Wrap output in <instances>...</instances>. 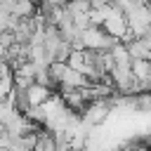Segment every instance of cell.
Segmentation results:
<instances>
[{
    "label": "cell",
    "mask_w": 151,
    "mask_h": 151,
    "mask_svg": "<svg viewBox=\"0 0 151 151\" xmlns=\"http://www.w3.org/2000/svg\"><path fill=\"white\" fill-rule=\"evenodd\" d=\"M120 40L109 35L101 26H90L83 31V45L85 50H113Z\"/></svg>",
    "instance_id": "obj_1"
},
{
    "label": "cell",
    "mask_w": 151,
    "mask_h": 151,
    "mask_svg": "<svg viewBox=\"0 0 151 151\" xmlns=\"http://www.w3.org/2000/svg\"><path fill=\"white\" fill-rule=\"evenodd\" d=\"M109 111H111V101H106V99H97V101H92L90 106H85L83 123H87V125L94 127V125H99V123L106 120Z\"/></svg>",
    "instance_id": "obj_2"
},
{
    "label": "cell",
    "mask_w": 151,
    "mask_h": 151,
    "mask_svg": "<svg viewBox=\"0 0 151 151\" xmlns=\"http://www.w3.org/2000/svg\"><path fill=\"white\" fill-rule=\"evenodd\" d=\"M35 76H38V68L33 66V61H26L19 68H14V85L26 90V87H31L35 83Z\"/></svg>",
    "instance_id": "obj_3"
},
{
    "label": "cell",
    "mask_w": 151,
    "mask_h": 151,
    "mask_svg": "<svg viewBox=\"0 0 151 151\" xmlns=\"http://www.w3.org/2000/svg\"><path fill=\"white\" fill-rule=\"evenodd\" d=\"M26 97H28L31 106H42L52 97V90L45 87V85H40V83H33L31 87H26Z\"/></svg>",
    "instance_id": "obj_4"
},
{
    "label": "cell",
    "mask_w": 151,
    "mask_h": 151,
    "mask_svg": "<svg viewBox=\"0 0 151 151\" xmlns=\"http://www.w3.org/2000/svg\"><path fill=\"white\" fill-rule=\"evenodd\" d=\"M127 52L132 59H151V45L146 42V38H134L127 42Z\"/></svg>",
    "instance_id": "obj_5"
},
{
    "label": "cell",
    "mask_w": 151,
    "mask_h": 151,
    "mask_svg": "<svg viewBox=\"0 0 151 151\" xmlns=\"http://www.w3.org/2000/svg\"><path fill=\"white\" fill-rule=\"evenodd\" d=\"M132 73L137 80L151 78V59H132Z\"/></svg>",
    "instance_id": "obj_6"
},
{
    "label": "cell",
    "mask_w": 151,
    "mask_h": 151,
    "mask_svg": "<svg viewBox=\"0 0 151 151\" xmlns=\"http://www.w3.org/2000/svg\"><path fill=\"white\" fill-rule=\"evenodd\" d=\"M12 14H17L19 19H28L35 14V0H17L12 7Z\"/></svg>",
    "instance_id": "obj_7"
},
{
    "label": "cell",
    "mask_w": 151,
    "mask_h": 151,
    "mask_svg": "<svg viewBox=\"0 0 151 151\" xmlns=\"http://www.w3.org/2000/svg\"><path fill=\"white\" fill-rule=\"evenodd\" d=\"M73 17L76 14H90L92 12V2L90 0H66V5H64Z\"/></svg>",
    "instance_id": "obj_8"
},
{
    "label": "cell",
    "mask_w": 151,
    "mask_h": 151,
    "mask_svg": "<svg viewBox=\"0 0 151 151\" xmlns=\"http://www.w3.org/2000/svg\"><path fill=\"white\" fill-rule=\"evenodd\" d=\"M47 2H52V5H66V0H47Z\"/></svg>",
    "instance_id": "obj_9"
},
{
    "label": "cell",
    "mask_w": 151,
    "mask_h": 151,
    "mask_svg": "<svg viewBox=\"0 0 151 151\" xmlns=\"http://www.w3.org/2000/svg\"><path fill=\"white\" fill-rule=\"evenodd\" d=\"M146 42H149V45H151V35H146Z\"/></svg>",
    "instance_id": "obj_10"
}]
</instances>
